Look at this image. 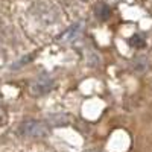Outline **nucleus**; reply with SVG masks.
I'll return each mask as SVG.
<instances>
[{"label": "nucleus", "mask_w": 152, "mask_h": 152, "mask_svg": "<svg viewBox=\"0 0 152 152\" xmlns=\"http://www.w3.org/2000/svg\"><path fill=\"white\" fill-rule=\"evenodd\" d=\"M20 132L31 138H44L49 135V125L40 120H24L20 125Z\"/></svg>", "instance_id": "obj_1"}, {"label": "nucleus", "mask_w": 152, "mask_h": 152, "mask_svg": "<svg viewBox=\"0 0 152 152\" xmlns=\"http://www.w3.org/2000/svg\"><path fill=\"white\" fill-rule=\"evenodd\" d=\"M55 85V81L50 78L49 75L46 73H41V75H38L35 79H32L29 82V93L32 96H44L47 94L50 90L53 88Z\"/></svg>", "instance_id": "obj_2"}, {"label": "nucleus", "mask_w": 152, "mask_h": 152, "mask_svg": "<svg viewBox=\"0 0 152 152\" xmlns=\"http://www.w3.org/2000/svg\"><path fill=\"white\" fill-rule=\"evenodd\" d=\"M151 69V61L146 55H137L131 61V72L135 75H145Z\"/></svg>", "instance_id": "obj_3"}, {"label": "nucleus", "mask_w": 152, "mask_h": 152, "mask_svg": "<svg viewBox=\"0 0 152 152\" xmlns=\"http://www.w3.org/2000/svg\"><path fill=\"white\" fill-rule=\"evenodd\" d=\"M81 32H82V24L81 23L72 24L67 31H64L61 35H58V41L59 43H73L75 40H78Z\"/></svg>", "instance_id": "obj_4"}, {"label": "nucleus", "mask_w": 152, "mask_h": 152, "mask_svg": "<svg viewBox=\"0 0 152 152\" xmlns=\"http://www.w3.org/2000/svg\"><path fill=\"white\" fill-rule=\"evenodd\" d=\"M70 123V116L67 114H50L47 116V125L50 126H64Z\"/></svg>", "instance_id": "obj_5"}, {"label": "nucleus", "mask_w": 152, "mask_h": 152, "mask_svg": "<svg viewBox=\"0 0 152 152\" xmlns=\"http://www.w3.org/2000/svg\"><path fill=\"white\" fill-rule=\"evenodd\" d=\"M94 12H96V17H97L99 20L105 21V20H108L110 15H111V8H110L108 5H105V3H99V5L96 6Z\"/></svg>", "instance_id": "obj_6"}, {"label": "nucleus", "mask_w": 152, "mask_h": 152, "mask_svg": "<svg viewBox=\"0 0 152 152\" xmlns=\"http://www.w3.org/2000/svg\"><path fill=\"white\" fill-rule=\"evenodd\" d=\"M129 44L132 47H143L145 46V38L140 35V34H137V35H132L129 38Z\"/></svg>", "instance_id": "obj_7"}, {"label": "nucleus", "mask_w": 152, "mask_h": 152, "mask_svg": "<svg viewBox=\"0 0 152 152\" xmlns=\"http://www.w3.org/2000/svg\"><path fill=\"white\" fill-rule=\"evenodd\" d=\"M32 59H34V55L24 56V58H21V59L18 61V64H14V66H12V69H18V67H21V66H24V64H29V61H32Z\"/></svg>", "instance_id": "obj_8"}, {"label": "nucleus", "mask_w": 152, "mask_h": 152, "mask_svg": "<svg viewBox=\"0 0 152 152\" xmlns=\"http://www.w3.org/2000/svg\"><path fill=\"white\" fill-rule=\"evenodd\" d=\"M3 122H5V116L0 113V125H3Z\"/></svg>", "instance_id": "obj_9"}, {"label": "nucleus", "mask_w": 152, "mask_h": 152, "mask_svg": "<svg viewBox=\"0 0 152 152\" xmlns=\"http://www.w3.org/2000/svg\"><path fill=\"white\" fill-rule=\"evenodd\" d=\"M87 152H102V151H97V149H91V151H87Z\"/></svg>", "instance_id": "obj_10"}]
</instances>
